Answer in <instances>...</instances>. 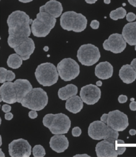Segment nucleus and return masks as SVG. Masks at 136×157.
Here are the masks:
<instances>
[{"label": "nucleus", "mask_w": 136, "mask_h": 157, "mask_svg": "<svg viewBox=\"0 0 136 157\" xmlns=\"http://www.w3.org/2000/svg\"><path fill=\"white\" fill-rule=\"evenodd\" d=\"M88 133L92 139L105 140L114 144H115L119 136L118 132L113 130L101 121H96L91 123L89 126Z\"/></svg>", "instance_id": "4"}, {"label": "nucleus", "mask_w": 136, "mask_h": 157, "mask_svg": "<svg viewBox=\"0 0 136 157\" xmlns=\"http://www.w3.org/2000/svg\"><path fill=\"white\" fill-rule=\"evenodd\" d=\"M90 157V155H88L87 154H83V155H74V157Z\"/></svg>", "instance_id": "42"}, {"label": "nucleus", "mask_w": 136, "mask_h": 157, "mask_svg": "<svg viewBox=\"0 0 136 157\" xmlns=\"http://www.w3.org/2000/svg\"><path fill=\"white\" fill-rule=\"evenodd\" d=\"M0 157H5V155H4V153L3 152V151H2V149H0Z\"/></svg>", "instance_id": "46"}, {"label": "nucleus", "mask_w": 136, "mask_h": 157, "mask_svg": "<svg viewBox=\"0 0 136 157\" xmlns=\"http://www.w3.org/2000/svg\"><path fill=\"white\" fill-rule=\"evenodd\" d=\"M81 130L80 128L78 126L75 127L72 130V134L74 137H78L81 134Z\"/></svg>", "instance_id": "29"}, {"label": "nucleus", "mask_w": 136, "mask_h": 157, "mask_svg": "<svg viewBox=\"0 0 136 157\" xmlns=\"http://www.w3.org/2000/svg\"><path fill=\"white\" fill-rule=\"evenodd\" d=\"M101 121L107 124L113 130L122 132L126 130L129 125L128 118L126 114L120 110H115L104 114Z\"/></svg>", "instance_id": "8"}, {"label": "nucleus", "mask_w": 136, "mask_h": 157, "mask_svg": "<svg viewBox=\"0 0 136 157\" xmlns=\"http://www.w3.org/2000/svg\"><path fill=\"white\" fill-rule=\"evenodd\" d=\"M126 19L129 22L134 21L136 19V15L132 12H129L126 15Z\"/></svg>", "instance_id": "30"}, {"label": "nucleus", "mask_w": 136, "mask_h": 157, "mask_svg": "<svg viewBox=\"0 0 136 157\" xmlns=\"http://www.w3.org/2000/svg\"><path fill=\"white\" fill-rule=\"evenodd\" d=\"M33 154L35 157H43L45 155V149L41 145H36L33 149Z\"/></svg>", "instance_id": "28"}, {"label": "nucleus", "mask_w": 136, "mask_h": 157, "mask_svg": "<svg viewBox=\"0 0 136 157\" xmlns=\"http://www.w3.org/2000/svg\"><path fill=\"white\" fill-rule=\"evenodd\" d=\"M33 21L26 12L19 10L14 11L8 17V44L11 48L14 49L29 37L32 32L30 25Z\"/></svg>", "instance_id": "1"}, {"label": "nucleus", "mask_w": 136, "mask_h": 157, "mask_svg": "<svg viewBox=\"0 0 136 157\" xmlns=\"http://www.w3.org/2000/svg\"><path fill=\"white\" fill-rule=\"evenodd\" d=\"M47 93L41 88H33L22 100V106L31 110L40 111L48 104Z\"/></svg>", "instance_id": "6"}, {"label": "nucleus", "mask_w": 136, "mask_h": 157, "mask_svg": "<svg viewBox=\"0 0 136 157\" xmlns=\"http://www.w3.org/2000/svg\"><path fill=\"white\" fill-rule=\"evenodd\" d=\"M130 65L132 66V67L134 69V70L136 71V59H134L132 60L131 64Z\"/></svg>", "instance_id": "38"}, {"label": "nucleus", "mask_w": 136, "mask_h": 157, "mask_svg": "<svg viewBox=\"0 0 136 157\" xmlns=\"http://www.w3.org/2000/svg\"><path fill=\"white\" fill-rule=\"evenodd\" d=\"M16 78V75L12 71L8 70L4 67L0 68V83H3L6 81H12Z\"/></svg>", "instance_id": "26"}, {"label": "nucleus", "mask_w": 136, "mask_h": 157, "mask_svg": "<svg viewBox=\"0 0 136 157\" xmlns=\"http://www.w3.org/2000/svg\"><path fill=\"white\" fill-rule=\"evenodd\" d=\"M2 110L5 113H7L10 112L11 110V107L10 105L7 104H4L2 106Z\"/></svg>", "instance_id": "33"}, {"label": "nucleus", "mask_w": 136, "mask_h": 157, "mask_svg": "<svg viewBox=\"0 0 136 157\" xmlns=\"http://www.w3.org/2000/svg\"><path fill=\"white\" fill-rule=\"evenodd\" d=\"M122 35L129 45H136V22L126 25L123 28Z\"/></svg>", "instance_id": "21"}, {"label": "nucleus", "mask_w": 136, "mask_h": 157, "mask_svg": "<svg viewBox=\"0 0 136 157\" xmlns=\"http://www.w3.org/2000/svg\"><path fill=\"white\" fill-rule=\"evenodd\" d=\"M90 26L93 29H99V22L96 20H94L91 22Z\"/></svg>", "instance_id": "31"}, {"label": "nucleus", "mask_w": 136, "mask_h": 157, "mask_svg": "<svg viewBox=\"0 0 136 157\" xmlns=\"http://www.w3.org/2000/svg\"><path fill=\"white\" fill-rule=\"evenodd\" d=\"M104 2L105 4H110L111 2V0H104Z\"/></svg>", "instance_id": "47"}, {"label": "nucleus", "mask_w": 136, "mask_h": 157, "mask_svg": "<svg viewBox=\"0 0 136 157\" xmlns=\"http://www.w3.org/2000/svg\"><path fill=\"white\" fill-rule=\"evenodd\" d=\"M49 145L57 153H62L69 147V141L64 135H55L51 138Z\"/></svg>", "instance_id": "18"}, {"label": "nucleus", "mask_w": 136, "mask_h": 157, "mask_svg": "<svg viewBox=\"0 0 136 157\" xmlns=\"http://www.w3.org/2000/svg\"><path fill=\"white\" fill-rule=\"evenodd\" d=\"M129 107L131 110L132 111L136 110V101H132L129 105Z\"/></svg>", "instance_id": "37"}, {"label": "nucleus", "mask_w": 136, "mask_h": 157, "mask_svg": "<svg viewBox=\"0 0 136 157\" xmlns=\"http://www.w3.org/2000/svg\"><path fill=\"white\" fill-rule=\"evenodd\" d=\"M43 124L53 134L60 135L68 132L71 127V121L63 113L49 114L44 117Z\"/></svg>", "instance_id": "2"}, {"label": "nucleus", "mask_w": 136, "mask_h": 157, "mask_svg": "<svg viewBox=\"0 0 136 157\" xmlns=\"http://www.w3.org/2000/svg\"><path fill=\"white\" fill-rule=\"evenodd\" d=\"M115 143L116 144H124V141H123V140H117L116 141H115Z\"/></svg>", "instance_id": "44"}, {"label": "nucleus", "mask_w": 136, "mask_h": 157, "mask_svg": "<svg viewBox=\"0 0 136 157\" xmlns=\"http://www.w3.org/2000/svg\"><path fill=\"white\" fill-rule=\"evenodd\" d=\"M119 77L123 82L130 84L136 79V71L132 66L129 64L123 65L119 71Z\"/></svg>", "instance_id": "22"}, {"label": "nucleus", "mask_w": 136, "mask_h": 157, "mask_svg": "<svg viewBox=\"0 0 136 157\" xmlns=\"http://www.w3.org/2000/svg\"><path fill=\"white\" fill-rule=\"evenodd\" d=\"M22 61L23 59L18 54H12L8 57L7 65L12 69H17L21 66Z\"/></svg>", "instance_id": "25"}, {"label": "nucleus", "mask_w": 136, "mask_h": 157, "mask_svg": "<svg viewBox=\"0 0 136 157\" xmlns=\"http://www.w3.org/2000/svg\"><path fill=\"white\" fill-rule=\"evenodd\" d=\"M36 78L40 85L50 86L57 82L59 73L57 67L51 63H42L38 65L35 72Z\"/></svg>", "instance_id": "7"}, {"label": "nucleus", "mask_w": 136, "mask_h": 157, "mask_svg": "<svg viewBox=\"0 0 136 157\" xmlns=\"http://www.w3.org/2000/svg\"><path fill=\"white\" fill-rule=\"evenodd\" d=\"M60 25L63 29L80 33L87 27V20L85 16L75 11H67L62 14Z\"/></svg>", "instance_id": "5"}, {"label": "nucleus", "mask_w": 136, "mask_h": 157, "mask_svg": "<svg viewBox=\"0 0 136 157\" xmlns=\"http://www.w3.org/2000/svg\"><path fill=\"white\" fill-rule=\"evenodd\" d=\"M0 94L1 102L3 101L9 104H13L17 102V96L14 82L7 81L3 83L0 87Z\"/></svg>", "instance_id": "14"}, {"label": "nucleus", "mask_w": 136, "mask_h": 157, "mask_svg": "<svg viewBox=\"0 0 136 157\" xmlns=\"http://www.w3.org/2000/svg\"><path fill=\"white\" fill-rule=\"evenodd\" d=\"M80 96L84 102L88 105H93L97 103L101 97V89L98 86L90 84L82 87Z\"/></svg>", "instance_id": "13"}, {"label": "nucleus", "mask_w": 136, "mask_h": 157, "mask_svg": "<svg viewBox=\"0 0 136 157\" xmlns=\"http://www.w3.org/2000/svg\"><path fill=\"white\" fill-rule=\"evenodd\" d=\"M103 46L105 50L115 54L122 53L126 48V42L122 35L119 33H113L103 43Z\"/></svg>", "instance_id": "12"}, {"label": "nucleus", "mask_w": 136, "mask_h": 157, "mask_svg": "<svg viewBox=\"0 0 136 157\" xmlns=\"http://www.w3.org/2000/svg\"><path fill=\"white\" fill-rule=\"evenodd\" d=\"M101 57L99 48L91 44H85L79 47L77 58L81 64L90 67L95 64Z\"/></svg>", "instance_id": "9"}, {"label": "nucleus", "mask_w": 136, "mask_h": 157, "mask_svg": "<svg viewBox=\"0 0 136 157\" xmlns=\"http://www.w3.org/2000/svg\"><path fill=\"white\" fill-rule=\"evenodd\" d=\"M83 102L81 97L78 96L72 97L67 100L65 108L73 114H77L82 110L84 106Z\"/></svg>", "instance_id": "23"}, {"label": "nucleus", "mask_w": 136, "mask_h": 157, "mask_svg": "<svg viewBox=\"0 0 136 157\" xmlns=\"http://www.w3.org/2000/svg\"><path fill=\"white\" fill-rule=\"evenodd\" d=\"M116 152L118 154V155H122L124 152L126 150V147H116Z\"/></svg>", "instance_id": "34"}, {"label": "nucleus", "mask_w": 136, "mask_h": 157, "mask_svg": "<svg viewBox=\"0 0 136 157\" xmlns=\"http://www.w3.org/2000/svg\"><path fill=\"white\" fill-rule=\"evenodd\" d=\"M9 153L11 157H29L32 147L24 139L14 140L9 144Z\"/></svg>", "instance_id": "11"}, {"label": "nucleus", "mask_w": 136, "mask_h": 157, "mask_svg": "<svg viewBox=\"0 0 136 157\" xmlns=\"http://www.w3.org/2000/svg\"><path fill=\"white\" fill-rule=\"evenodd\" d=\"M77 93V86L73 84H70L60 89L58 91V96L62 100H67L72 97L76 96Z\"/></svg>", "instance_id": "24"}, {"label": "nucleus", "mask_w": 136, "mask_h": 157, "mask_svg": "<svg viewBox=\"0 0 136 157\" xmlns=\"http://www.w3.org/2000/svg\"><path fill=\"white\" fill-rule=\"evenodd\" d=\"M63 7L60 2L56 0H51L40 8V12H45L54 18H59L62 14Z\"/></svg>", "instance_id": "19"}, {"label": "nucleus", "mask_w": 136, "mask_h": 157, "mask_svg": "<svg viewBox=\"0 0 136 157\" xmlns=\"http://www.w3.org/2000/svg\"><path fill=\"white\" fill-rule=\"evenodd\" d=\"M14 86L17 96V102L21 103L28 94L33 89V86L26 79H17L14 82Z\"/></svg>", "instance_id": "17"}, {"label": "nucleus", "mask_w": 136, "mask_h": 157, "mask_svg": "<svg viewBox=\"0 0 136 157\" xmlns=\"http://www.w3.org/2000/svg\"><path fill=\"white\" fill-rule=\"evenodd\" d=\"M28 116L32 119H35L37 117L38 114L36 110H32L28 113Z\"/></svg>", "instance_id": "35"}, {"label": "nucleus", "mask_w": 136, "mask_h": 157, "mask_svg": "<svg viewBox=\"0 0 136 157\" xmlns=\"http://www.w3.org/2000/svg\"><path fill=\"white\" fill-rule=\"evenodd\" d=\"M13 117H14V115L11 113L9 112L5 114V119L6 120L10 121V120H12Z\"/></svg>", "instance_id": "36"}, {"label": "nucleus", "mask_w": 136, "mask_h": 157, "mask_svg": "<svg viewBox=\"0 0 136 157\" xmlns=\"http://www.w3.org/2000/svg\"><path fill=\"white\" fill-rule=\"evenodd\" d=\"M98 0H85L86 2L88 4H94Z\"/></svg>", "instance_id": "40"}, {"label": "nucleus", "mask_w": 136, "mask_h": 157, "mask_svg": "<svg viewBox=\"0 0 136 157\" xmlns=\"http://www.w3.org/2000/svg\"><path fill=\"white\" fill-rule=\"evenodd\" d=\"M129 133L131 136H134L136 134V130H134V129H131L130 130Z\"/></svg>", "instance_id": "41"}, {"label": "nucleus", "mask_w": 136, "mask_h": 157, "mask_svg": "<svg viewBox=\"0 0 136 157\" xmlns=\"http://www.w3.org/2000/svg\"><path fill=\"white\" fill-rule=\"evenodd\" d=\"M57 70L60 77L64 81L75 79L80 73L79 64L71 58H66L60 61L57 64Z\"/></svg>", "instance_id": "10"}, {"label": "nucleus", "mask_w": 136, "mask_h": 157, "mask_svg": "<svg viewBox=\"0 0 136 157\" xmlns=\"http://www.w3.org/2000/svg\"><path fill=\"white\" fill-rule=\"evenodd\" d=\"M135 50L136 51V45H135Z\"/></svg>", "instance_id": "48"}, {"label": "nucleus", "mask_w": 136, "mask_h": 157, "mask_svg": "<svg viewBox=\"0 0 136 157\" xmlns=\"http://www.w3.org/2000/svg\"><path fill=\"white\" fill-rule=\"evenodd\" d=\"M128 100V97L126 95H120V96L119 97L118 101L119 102L121 103V104H123L126 102Z\"/></svg>", "instance_id": "32"}, {"label": "nucleus", "mask_w": 136, "mask_h": 157, "mask_svg": "<svg viewBox=\"0 0 136 157\" xmlns=\"http://www.w3.org/2000/svg\"><path fill=\"white\" fill-rule=\"evenodd\" d=\"M56 22V18L47 12H40L32 22V33L37 37H45L54 27Z\"/></svg>", "instance_id": "3"}, {"label": "nucleus", "mask_w": 136, "mask_h": 157, "mask_svg": "<svg viewBox=\"0 0 136 157\" xmlns=\"http://www.w3.org/2000/svg\"><path fill=\"white\" fill-rule=\"evenodd\" d=\"M115 144L104 140L97 144L95 151L98 157H116L118 154L116 152Z\"/></svg>", "instance_id": "15"}, {"label": "nucleus", "mask_w": 136, "mask_h": 157, "mask_svg": "<svg viewBox=\"0 0 136 157\" xmlns=\"http://www.w3.org/2000/svg\"><path fill=\"white\" fill-rule=\"evenodd\" d=\"M128 1L131 5L136 8V0H128Z\"/></svg>", "instance_id": "39"}, {"label": "nucleus", "mask_w": 136, "mask_h": 157, "mask_svg": "<svg viewBox=\"0 0 136 157\" xmlns=\"http://www.w3.org/2000/svg\"><path fill=\"white\" fill-rule=\"evenodd\" d=\"M19 2L26 3H29V2H32L33 0H18Z\"/></svg>", "instance_id": "43"}, {"label": "nucleus", "mask_w": 136, "mask_h": 157, "mask_svg": "<svg viewBox=\"0 0 136 157\" xmlns=\"http://www.w3.org/2000/svg\"><path fill=\"white\" fill-rule=\"evenodd\" d=\"M35 49L34 41L32 38L28 37L22 41L19 45L14 48L17 54L20 55L23 61L29 59L30 56L34 53Z\"/></svg>", "instance_id": "16"}, {"label": "nucleus", "mask_w": 136, "mask_h": 157, "mask_svg": "<svg viewBox=\"0 0 136 157\" xmlns=\"http://www.w3.org/2000/svg\"><path fill=\"white\" fill-rule=\"evenodd\" d=\"M126 15V10L124 8L121 7L112 11L110 14V17L111 19L113 20H118L119 19H123Z\"/></svg>", "instance_id": "27"}, {"label": "nucleus", "mask_w": 136, "mask_h": 157, "mask_svg": "<svg viewBox=\"0 0 136 157\" xmlns=\"http://www.w3.org/2000/svg\"><path fill=\"white\" fill-rule=\"evenodd\" d=\"M97 86H102V82L101 81H98L96 82Z\"/></svg>", "instance_id": "45"}, {"label": "nucleus", "mask_w": 136, "mask_h": 157, "mask_svg": "<svg viewBox=\"0 0 136 157\" xmlns=\"http://www.w3.org/2000/svg\"><path fill=\"white\" fill-rule=\"evenodd\" d=\"M113 67L108 62H103L95 67V74L98 78L107 80L112 77Z\"/></svg>", "instance_id": "20"}]
</instances>
